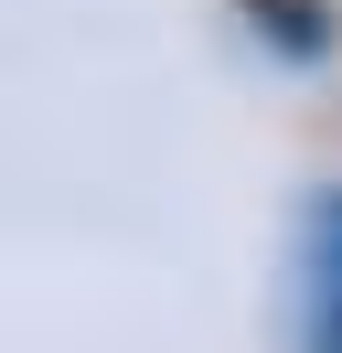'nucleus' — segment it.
I'll return each mask as SVG.
<instances>
[{
    "instance_id": "f257e3e1",
    "label": "nucleus",
    "mask_w": 342,
    "mask_h": 353,
    "mask_svg": "<svg viewBox=\"0 0 342 353\" xmlns=\"http://www.w3.org/2000/svg\"><path fill=\"white\" fill-rule=\"evenodd\" d=\"M310 353H342V193L310 203Z\"/></svg>"
}]
</instances>
